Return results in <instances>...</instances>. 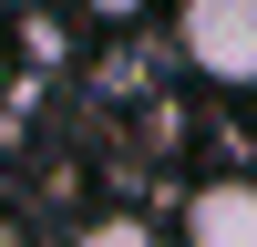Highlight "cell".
Wrapping results in <instances>:
<instances>
[{"instance_id":"cell-1","label":"cell","mask_w":257,"mask_h":247,"mask_svg":"<svg viewBox=\"0 0 257 247\" xmlns=\"http://www.w3.org/2000/svg\"><path fill=\"white\" fill-rule=\"evenodd\" d=\"M175 52L216 93H257V0H185L175 11Z\"/></svg>"},{"instance_id":"cell-2","label":"cell","mask_w":257,"mask_h":247,"mask_svg":"<svg viewBox=\"0 0 257 247\" xmlns=\"http://www.w3.org/2000/svg\"><path fill=\"white\" fill-rule=\"evenodd\" d=\"M175 247H257V175H206L185 196V237Z\"/></svg>"},{"instance_id":"cell-3","label":"cell","mask_w":257,"mask_h":247,"mask_svg":"<svg viewBox=\"0 0 257 247\" xmlns=\"http://www.w3.org/2000/svg\"><path fill=\"white\" fill-rule=\"evenodd\" d=\"M72 247H175V237H165V226H144V216H123V206H113V216H93V226H82Z\"/></svg>"},{"instance_id":"cell-4","label":"cell","mask_w":257,"mask_h":247,"mask_svg":"<svg viewBox=\"0 0 257 247\" xmlns=\"http://www.w3.org/2000/svg\"><path fill=\"white\" fill-rule=\"evenodd\" d=\"M0 247H31V237H21V226H11V216H0Z\"/></svg>"},{"instance_id":"cell-5","label":"cell","mask_w":257,"mask_h":247,"mask_svg":"<svg viewBox=\"0 0 257 247\" xmlns=\"http://www.w3.org/2000/svg\"><path fill=\"white\" fill-rule=\"evenodd\" d=\"M0 93H11V41H0Z\"/></svg>"}]
</instances>
